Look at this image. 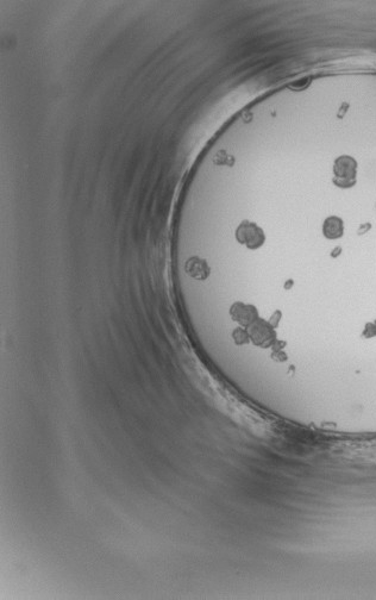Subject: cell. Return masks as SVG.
<instances>
[{"mask_svg":"<svg viewBox=\"0 0 376 600\" xmlns=\"http://www.w3.org/2000/svg\"><path fill=\"white\" fill-rule=\"evenodd\" d=\"M357 161L350 155L338 156L333 162V178L332 182L337 187L348 190L356 185L357 177Z\"/></svg>","mask_w":376,"mask_h":600,"instance_id":"obj_1","label":"cell"},{"mask_svg":"<svg viewBox=\"0 0 376 600\" xmlns=\"http://www.w3.org/2000/svg\"><path fill=\"white\" fill-rule=\"evenodd\" d=\"M235 236H236L237 242L245 245L250 250L261 248L266 242V235L262 227H258L256 223L247 221V219L237 227Z\"/></svg>","mask_w":376,"mask_h":600,"instance_id":"obj_2","label":"cell"},{"mask_svg":"<svg viewBox=\"0 0 376 600\" xmlns=\"http://www.w3.org/2000/svg\"><path fill=\"white\" fill-rule=\"evenodd\" d=\"M230 314L231 318L242 326L249 327L258 319V312L254 306L242 301H237L230 308Z\"/></svg>","mask_w":376,"mask_h":600,"instance_id":"obj_3","label":"cell"},{"mask_svg":"<svg viewBox=\"0 0 376 600\" xmlns=\"http://www.w3.org/2000/svg\"><path fill=\"white\" fill-rule=\"evenodd\" d=\"M185 271L189 275L192 279L204 281L210 276L211 268L206 260L199 258V256H192L186 261V266H185Z\"/></svg>","mask_w":376,"mask_h":600,"instance_id":"obj_4","label":"cell"},{"mask_svg":"<svg viewBox=\"0 0 376 600\" xmlns=\"http://www.w3.org/2000/svg\"><path fill=\"white\" fill-rule=\"evenodd\" d=\"M323 235L328 240H338L344 235V222L341 217L330 216L323 223Z\"/></svg>","mask_w":376,"mask_h":600,"instance_id":"obj_5","label":"cell"},{"mask_svg":"<svg viewBox=\"0 0 376 600\" xmlns=\"http://www.w3.org/2000/svg\"><path fill=\"white\" fill-rule=\"evenodd\" d=\"M213 163L216 166H226V167H234L235 164V157L229 155L228 151L221 149V150L217 151V154L213 157Z\"/></svg>","mask_w":376,"mask_h":600,"instance_id":"obj_6","label":"cell"},{"mask_svg":"<svg viewBox=\"0 0 376 600\" xmlns=\"http://www.w3.org/2000/svg\"><path fill=\"white\" fill-rule=\"evenodd\" d=\"M232 337H234L235 343L237 345H244L250 342L249 332L247 330L242 329V327H236V330H234V332H232Z\"/></svg>","mask_w":376,"mask_h":600,"instance_id":"obj_7","label":"cell"},{"mask_svg":"<svg viewBox=\"0 0 376 600\" xmlns=\"http://www.w3.org/2000/svg\"><path fill=\"white\" fill-rule=\"evenodd\" d=\"M370 227H372L370 223H365V224H362L361 227H359V230H357V234H359V235L365 234V232H367L368 230H370Z\"/></svg>","mask_w":376,"mask_h":600,"instance_id":"obj_8","label":"cell"},{"mask_svg":"<svg viewBox=\"0 0 376 600\" xmlns=\"http://www.w3.org/2000/svg\"><path fill=\"white\" fill-rule=\"evenodd\" d=\"M341 251H342V248L341 247H337L335 250H332V254H331V256H332V258H337V256H338L339 254H341Z\"/></svg>","mask_w":376,"mask_h":600,"instance_id":"obj_9","label":"cell"}]
</instances>
